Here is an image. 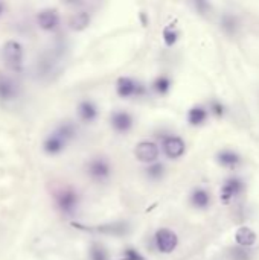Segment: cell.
I'll return each instance as SVG.
<instances>
[{"instance_id":"6da1fadb","label":"cell","mask_w":259,"mask_h":260,"mask_svg":"<svg viewBox=\"0 0 259 260\" xmlns=\"http://www.w3.org/2000/svg\"><path fill=\"white\" fill-rule=\"evenodd\" d=\"M54 199H55L57 209L66 216H72L78 210L79 195L76 190H74L71 187H63V189L57 190L54 195Z\"/></svg>"},{"instance_id":"7a4b0ae2","label":"cell","mask_w":259,"mask_h":260,"mask_svg":"<svg viewBox=\"0 0 259 260\" xmlns=\"http://www.w3.org/2000/svg\"><path fill=\"white\" fill-rule=\"evenodd\" d=\"M2 57L8 68L17 72L22 68L23 64V46L17 40H8L3 44L2 49Z\"/></svg>"},{"instance_id":"30bf717a","label":"cell","mask_w":259,"mask_h":260,"mask_svg":"<svg viewBox=\"0 0 259 260\" xmlns=\"http://www.w3.org/2000/svg\"><path fill=\"white\" fill-rule=\"evenodd\" d=\"M37 23H38V26L43 31H54V29H57L58 23H60V17H58L57 9L46 8V9L40 11L38 15H37Z\"/></svg>"},{"instance_id":"484cf974","label":"cell","mask_w":259,"mask_h":260,"mask_svg":"<svg viewBox=\"0 0 259 260\" xmlns=\"http://www.w3.org/2000/svg\"><path fill=\"white\" fill-rule=\"evenodd\" d=\"M119 260H147V259L136 248H127L122 254V259H119Z\"/></svg>"},{"instance_id":"4316f807","label":"cell","mask_w":259,"mask_h":260,"mask_svg":"<svg viewBox=\"0 0 259 260\" xmlns=\"http://www.w3.org/2000/svg\"><path fill=\"white\" fill-rule=\"evenodd\" d=\"M209 113H214L217 117H222L224 113H226V107H224L220 100H211V103H209Z\"/></svg>"},{"instance_id":"d4e9b609","label":"cell","mask_w":259,"mask_h":260,"mask_svg":"<svg viewBox=\"0 0 259 260\" xmlns=\"http://www.w3.org/2000/svg\"><path fill=\"white\" fill-rule=\"evenodd\" d=\"M90 260H109V253L101 244L95 242L90 247Z\"/></svg>"},{"instance_id":"e0dca14e","label":"cell","mask_w":259,"mask_h":260,"mask_svg":"<svg viewBox=\"0 0 259 260\" xmlns=\"http://www.w3.org/2000/svg\"><path fill=\"white\" fill-rule=\"evenodd\" d=\"M207 116H209V110L201 105H197L187 111V122L192 127H200L207 120Z\"/></svg>"},{"instance_id":"603a6c76","label":"cell","mask_w":259,"mask_h":260,"mask_svg":"<svg viewBox=\"0 0 259 260\" xmlns=\"http://www.w3.org/2000/svg\"><path fill=\"white\" fill-rule=\"evenodd\" d=\"M229 257H230V260H250L252 253L249 251V248L236 245L229 250Z\"/></svg>"},{"instance_id":"7c38bea8","label":"cell","mask_w":259,"mask_h":260,"mask_svg":"<svg viewBox=\"0 0 259 260\" xmlns=\"http://www.w3.org/2000/svg\"><path fill=\"white\" fill-rule=\"evenodd\" d=\"M66 140L64 138H61L55 131L52 132V134H49L47 137H46V140H44V143H43V149H44V152L46 154H49V155H57V154H60L64 148H66Z\"/></svg>"},{"instance_id":"ac0fdd59","label":"cell","mask_w":259,"mask_h":260,"mask_svg":"<svg viewBox=\"0 0 259 260\" xmlns=\"http://www.w3.org/2000/svg\"><path fill=\"white\" fill-rule=\"evenodd\" d=\"M90 25V14L87 11H79L76 14H74L71 17V20H69V26H71L72 31H84Z\"/></svg>"},{"instance_id":"cb8c5ba5","label":"cell","mask_w":259,"mask_h":260,"mask_svg":"<svg viewBox=\"0 0 259 260\" xmlns=\"http://www.w3.org/2000/svg\"><path fill=\"white\" fill-rule=\"evenodd\" d=\"M221 28L226 31L227 33H235V32H236V28H238L236 17H235V15H230V14L222 15V19H221Z\"/></svg>"},{"instance_id":"8992f818","label":"cell","mask_w":259,"mask_h":260,"mask_svg":"<svg viewBox=\"0 0 259 260\" xmlns=\"http://www.w3.org/2000/svg\"><path fill=\"white\" fill-rule=\"evenodd\" d=\"M87 173L95 181H106L111 175V166L107 159L95 157L87 163Z\"/></svg>"},{"instance_id":"9a60e30c","label":"cell","mask_w":259,"mask_h":260,"mask_svg":"<svg viewBox=\"0 0 259 260\" xmlns=\"http://www.w3.org/2000/svg\"><path fill=\"white\" fill-rule=\"evenodd\" d=\"M235 240L239 247H244V248H250L255 245L256 242V233L250 228V227H239L235 233Z\"/></svg>"},{"instance_id":"4fadbf2b","label":"cell","mask_w":259,"mask_h":260,"mask_svg":"<svg viewBox=\"0 0 259 260\" xmlns=\"http://www.w3.org/2000/svg\"><path fill=\"white\" fill-rule=\"evenodd\" d=\"M217 162L222 167L235 169L241 163V155L232 149H222L217 154Z\"/></svg>"},{"instance_id":"44dd1931","label":"cell","mask_w":259,"mask_h":260,"mask_svg":"<svg viewBox=\"0 0 259 260\" xmlns=\"http://www.w3.org/2000/svg\"><path fill=\"white\" fill-rule=\"evenodd\" d=\"M171 85H172L171 79L166 75H160L152 82V90L157 95H166L171 90Z\"/></svg>"},{"instance_id":"f1b7e54d","label":"cell","mask_w":259,"mask_h":260,"mask_svg":"<svg viewBox=\"0 0 259 260\" xmlns=\"http://www.w3.org/2000/svg\"><path fill=\"white\" fill-rule=\"evenodd\" d=\"M3 9H5V5H3V3H0V15L3 14Z\"/></svg>"},{"instance_id":"7402d4cb","label":"cell","mask_w":259,"mask_h":260,"mask_svg":"<svg viewBox=\"0 0 259 260\" xmlns=\"http://www.w3.org/2000/svg\"><path fill=\"white\" fill-rule=\"evenodd\" d=\"M177 40H179V31L171 23L163 29V41L168 47H172L177 43Z\"/></svg>"},{"instance_id":"52a82bcc","label":"cell","mask_w":259,"mask_h":260,"mask_svg":"<svg viewBox=\"0 0 259 260\" xmlns=\"http://www.w3.org/2000/svg\"><path fill=\"white\" fill-rule=\"evenodd\" d=\"M159 145L155 142H149V140H144V142H139L134 149V154H136V159L142 162V163H148V164H152L157 162L159 159Z\"/></svg>"},{"instance_id":"3957f363","label":"cell","mask_w":259,"mask_h":260,"mask_svg":"<svg viewBox=\"0 0 259 260\" xmlns=\"http://www.w3.org/2000/svg\"><path fill=\"white\" fill-rule=\"evenodd\" d=\"M116 92L119 98L128 99V98H141L147 93V87L139 81H134L128 76H120L116 82Z\"/></svg>"},{"instance_id":"8fae6325","label":"cell","mask_w":259,"mask_h":260,"mask_svg":"<svg viewBox=\"0 0 259 260\" xmlns=\"http://www.w3.org/2000/svg\"><path fill=\"white\" fill-rule=\"evenodd\" d=\"M99 111L96 108V105L92 100H81L79 105H78V117L82 120L84 124H92L96 120Z\"/></svg>"},{"instance_id":"5bb4252c","label":"cell","mask_w":259,"mask_h":260,"mask_svg":"<svg viewBox=\"0 0 259 260\" xmlns=\"http://www.w3.org/2000/svg\"><path fill=\"white\" fill-rule=\"evenodd\" d=\"M189 201H191V204L195 207V209L206 210L207 207L211 205V194L203 187H197L192 190L191 196H189Z\"/></svg>"},{"instance_id":"9c48e42d","label":"cell","mask_w":259,"mask_h":260,"mask_svg":"<svg viewBox=\"0 0 259 260\" xmlns=\"http://www.w3.org/2000/svg\"><path fill=\"white\" fill-rule=\"evenodd\" d=\"M110 124L116 132L125 134L133 128V117L127 111H114L110 116Z\"/></svg>"},{"instance_id":"ffe728a7","label":"cell","mask_w":259,"mask_h":260,"mask_svg":"<svg viewBox=\"0 0 259 260\" xmlns=\"http://www.w3.org/2000/svg\"><path fill=\"white\" fill-rule=\"evenodd\" d=\"M145 175L149 178V180H162L163 175H165V164L160 163V162H155L152 164H148V167L145 169Z\"/></svg>"},{"instance_id":"d6986e66","label":"cell","mask_w":259,"mask_h":260,"mask_svg":"<svg viewBox=\"0 0 259 260\" xmlns=\"http://www.w3.org/2000/svg\"><path fill=\"white\" fill-rule=\"evenodd\" d=\"M55 132H57L61 138H64L66 142H69V140H72V138L76 135V127H75L72 122H63V124H60V125L57 127Z\"/></svg>"},{"instance_id":"2e32d148","label":"cell","mask_w":259,"mask_h":260,"mask_svg":"<svg viewBox=\"0 0 259 260\" xmlns=\"http://www.w3.org/2000/svg\"><path fill=\"white\" fill-rule=\"evenodd\" d=\"M17 96V87H15V82L0 73V100H12L15 99Z\"/></svg>"},{"instance_id":"83f0119b","label":"cell","mask_w":259,"mask_h":260,"mask_svg":"<svg viewBox=\"0 0 259 260\" xmlns=\"http://www.w3.org/2000/svg\"><path fill=\"white\" fill-rule=\"evenodd\" d=\"M141 19H142V23H144V26H148V20H147V15L142 12L141 14Z\"/></svg>"},{"instance_id":"277c9868","label":"cell","mask_w":259,"mask_h":260,"mask_svg":"<svg viewBox=\"0 0 259 260\" xmlns=\"http://www.w3.org/2000/svg\"><path fill=\"white\" fill-rule=\"evenodd\" d=\"M154 244L157 251L163 254H171L179 245V237L169 228H159L154 234Z\"/></svg>"},{"instance_id":"ba28073f","label":"cell","mask_w":259,"mask_h":260,"mask_svg":"<svg viewBox=\"0 0 259 260\" xmlns=\"http://www.w3.org/2000/svg\"><path fill=\"white\" fill-rule=\"evenodd\" d=\"M162 146H163V152L168 159L177 160L186 151V145L183 142V138H180L179 135H165L162 140Z\"/></svg>"},{"instance_id":"5b68a950","label":"cell","mask_w":259,"mask_h":260,"mask_svg":"<svg viewBox=\"0 0 259 260\" xmlns=\"http://www.w3.org/2000/svg\"><path fill=\"white\" fill-rule=\"evenodd\" d=\"M244 190H246V183L243 180L238 177H230L222 183L220 189V199L224 204H229L230 201H233L235 198H238L243 194Z\"/></svg>"}]
</instances>
